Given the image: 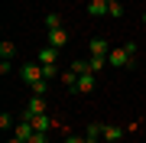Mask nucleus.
<instances>
[{"label":"nucleus","mask_w":146,"mask_h":143,"mask_svg":"<svg viewBox=\"0 0 146 143\" xmlns=\"http://www.w3.org/2000/svg\"><path fill=\"white\" fill-rule=\"evenodd\" d=\"M143 23H146V13H143Z\"/></svg>","instance_id":"obj_25"},{"label":"nucleus","mask_w":146,"mask_h":143,"mask_svg":"<svg viewBox=\"0 0 146 143\" xmlns=\"http://www.w3.org/2000/svg\"><path fill=\"white\" fill-rule=\"evenodd\" d=\"M10 127H16V124H13V117L3 111V114H0V130H10Z\"/></svg>","instance_id":"obj_19"},{"label":"nucleus","mask_w":146,"mask_h":143,"mask_svg":"<svg viewBox=\"0 0 146 143\" xmlns=\"http://www.w3.org/2000/svg\"><path fill=\"white\" fill-rule=\"evenodd\" d=\"M29 88H33V94H39V98H42V94L49 91V81H46V78H39L36 85H29Z\"/></svg>","instance_id":"obj_18"},{"label":"nucleus","mask_w":146,"mask_h":143,"mask_svg":"<svg viewBox=\"0 0 146 143\" xmlns=\"http://www.w3.org/2000/svg\"><path fill=\"white\" fill-rule=\"evenodd\" d=\"M84 137H88L91 143H98V140H104V124H88V127H84Z\"/></svg>","instance_id":"obj_9"},{"label":"nucleus","mask_w":146,"mask_h":143,"mask_svg":"<svg viewBox=\"0 0 146 143\" xmlns=\"http://www.w3.org/2000/svg\"><path fill=\"white\" fill-rule=\"evenodd\" d=\"M33 133H36V127H33V120H29V117H23V120L13 127V137H20V140H26V143H29Z\"/></svg>","instance_id":"obj_4"},{"label":"nucleus","mask_w":146,"mask_h":143,"mask_svg":"<svg viewBox=\"0 0 146 143\" xmlns=\"http://www.w3.org/2000/svg\"><path fill=\"white\" fill-rule=\"evenodd\" d=\"M107 3H114V0H107Z\"/></svg>","instance_id":"obj_26"},{"label":"nucleus","mask_w":146,"mask_h":143,"mask_svg":"<svg viewBox=\"0 0 146 143\" xmlns=\"http://www.w3.org/2000/svg\"><path fill=\"white\" fill-rule=\"evenodd\" d=\"M110 49H114V46H110L107 39H101V36H94L91 43H88V55H107Z\"/></svg>","instance_id":"obj_6"},{"label":"nucleus","mask_w":146,"mask_h":143,"mask_svg":"<svg viewBox=\"0 0 146 143\" xmlns=\"http://www.w3.org/2000/svg\"><path fill=\"white\" fill-rule=\"evenodd\" d=\"M58 75H62V72H58V65H42V78H46V81L58 78Z\"/></svg>","instance_id":"obj_15"},{"label":"nucleus","mask_w":146,"mask_h":143,"mask_svg":"<svg viewBox=\"0 0 146 143\" xmlns=\"http://www.w3.org/2000/svg\"><path fill=\"white\" fill-rule=\"evenodd\" d=\"M123 49H127V52H130V59L136 62V43H123Z\"/></svg>","instance_id":"obj_23"},{"label":"nucleus","mask_w":146,"mask_h":143,"mask_svg":"<svg viewBox=\"0 0 146 143\" xmlns=\"http://www.w3.org/2000/svg\"><path fill=\"white\" fill-rule=\"evenodd\" d=\"M101 69H107V55H88V72H101Z\"/></svg>","instance_id":"obj_12"},{"label":"nucleus","mask_w":146,"mask_h":143,"mask_svg":"<svg viewBox=\"0 0 146 143\" xmlns=\"http://www.w3.org/2000/svg\"><path fill=\"white\" fill-rule=\"evenodd\" d=\"M127 133H130L127 124H123V127H117V124H104V143H120Z\"/></svg>","instance_id":"obj_3"},{"label":"nucleus","mask_w":146,"mask_h":143,"mask_svg":"<svg viewBox=\"0 0 146 143\" xmlns=\"http://www.w3.org/2000/svg\"><path fill=\"white\" fill-rule=\"evenodd\" d=\"M29 143H49V133H39V130H36V133L29 137Z\"/></svg>","instance_id":"obj_21"},{"label":"nucleus","mask_w":146,"mask_h":143,"mask_svg":"<svg viewBox=\"0 0 146 143\" xmlns=\"http://www.w3.org/2000/svg\"><path fill=\"white\" fill-rule=\"evenodd\" d=\"M20 78H23V85H36V81L42 78V65L36 62V65H23V69H20Z\"/></svg>","instance_id":"obj_2"},{"label":"nucleus","mask_w":146,"mask_h":143,"mask_svg":"<svg viewBox=\"0 0 146 143\" xmlns=\"http://www.w3.org/2000/svg\"><path fill=\"white\" fill-rule=\"evenodd\" d=\"M13 52H16V46L10 39H3V43H0V59H13Z\"/></svg>","instance_id":"obj_14"},{"label":"nucleus","mask_w":146,"mask_h":143,"mask_svg":"<svg viewBox=\"0 0 146 143\" xmlns=\"http://www.w3.org/2000/svg\"><path fill=\"white\" fill-rule=\"evenodd\" d=\"M72 91H75V94H91V91H94V75H91V72L78 75V85H75Z\"/></svg>","instance_id":"obj_5"},{"label":"nucleus","mask_w":146,"mask_h":143,"mask_svg":"<svg viewBox=\"0 0 146 143\" xmlns=\"http://www.w3.org/2000/svg\"><path fill=\"white\" fill-rule=\"evenodd\" d=\"M68 69H72V72H78V75H84V72H88V62H81V59H75V62L68 65Z\"/></svg>","instance_id":"obj_20"},{"label":"nucleus","mask_w":146,"mask_h":143,"mask_svg":"<svg viewBox=\"0 0 146 143\" xmlns=\"http://www.w3.org/2000/svg\"><path fill=\"white\" fill-rule=\"evenodd\" d=\"M107 16H114V20H120V16H123V7H120V0L107 3Z\"/></svg>","instance_id":"obj_16"},{"label":"nucleus","mask_w":146,"mask_h":143,"mask_svg":"<svg viewBox=\"0 0 146 143\" xmlns=\"http://www.w3.org/2000/svg\"><path fill=\"white\" fill-rule=\"evenodd\" d=\"M46 26L49 29H62V16H58V13H49L46 16Z\"/></svg>","instance_id":"obj_17"},{"label":"nucleus","mask_w":146,"mask_h":143,"mask_svg":"<svg viewBox=\"0 0 146 143\" xmlns=\"http://www.w3.org/2000/svg\"><path fill=\"white\" fill-rule=\"evenodd\" d=\"M58 81H62L65 88H75V85H78V72H72V69H68V72L58 75Z\"/></svg>","instance_id":"obj_13"},{"label":"nucleus","mask_w":146,"mask_h":143,"mask_svg":"<svg viewBox=\"0 0 146 143\" xmlns=\"http://www.w3.org/2000/svg\"><path fill=\"white\" fill-rule=\"evenodd\" d=\"M36 114H49V111H46V101H42V98H33L29 104H26V114H23V117H36Z\"/></svg>","instance_id":"obj_10"},{"label":"nucleus","mask_w":146,"mask_h":143,"mask_svg":"<svg viewBox=\"0 0 146 143\" xmlns=\"http://www.w3.org/2000/svg\"><path fill=\"white\" fill-rule=\"evenodd\" d=\"M46 46H55V49L68 46V33H65V29H49V36H46Z\"/></svg>","instance_id":"obj_7"},{"label":"nucleus","mask_w":146,"mask_h":143,"mask_svg":"<svg viewBox=\"0 0 146 143\" xmlns=\"http://www.w3.org/2000/svg\"><path fill=\"white\" fill-rule=\"evenodd\" d=\"M10 143H26V140H20V137H10Z\"/></svg>","instance_id":"obj_24"},{"label":"nucleus","mask_w":146,"mask_h":143,"mask_svg":"<svg viewBox=\"0 0 146 143\" xmlns=\"http://www.w3.org/2000/svg\"><path fill=\"white\" fill-rule=\"evenodd\" d=\"M55 59H58V49L55 46H42L39 55H36V62L39 65H55Z\"/></svg>","instance_id":"obj_8"},{"label":"nucleus","mask_w":146,"mask_h":143,"mask_svg":"<svg viewBox=\"0 0 146 143\" xmlns=\"http://www.w3.org/2000/svg\"><path fill=\"white\" fill-rule=\"evenodd\" d=\"M107 65H110V69H130L133 59H130V52H127L123 46H114V49L107 52Z\"/></svg>","instance_id":"obj_1"},{"label":"nucleus","mask_w":146,"mask_h":143,"mask_svg":"<svg viewBox=\"0 0 146 143\" xmlns=\"http://www.w3.org/2000/svg\"><path fill=\"white\" fill-rule=\"evenodd\" d=\"M13 72V65H10V59H0V75H10Z\"/></svg>","instance_id":"obj_22"},{"label":"nucleus","mask_w":146,"mask_h":143,"mask_svg":"<svg viewBox=\"0 0 146 143\" xmlns=\"http://www.w3.org/2000/svg\"><path fill=\"white\" fill-rule=\"evenodd\" d=\"M88 13L91 16H107V0H88Z\"/></svg>","instance_id":"obj_11"}]
</instances>
